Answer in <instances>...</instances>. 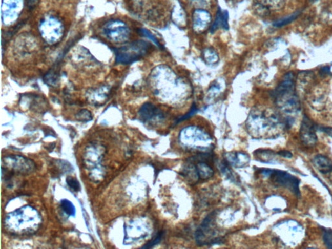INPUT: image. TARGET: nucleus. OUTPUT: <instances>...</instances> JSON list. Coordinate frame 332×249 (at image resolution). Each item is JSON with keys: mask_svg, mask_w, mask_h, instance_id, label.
Returning a JSON list of instances; mask_svg holds the SVG:
<instances>
[{"mask_svg": "<svg viewBox=\"0 0 332 249\" xmlns=\"http://www.w3.org/2000/svg\"><path fill=\"white\" fill-rule=\"evenodd\" d=\"M140 32L143 36H146V37L150 39L151 40H152L155 45H157L158 46H160L159 42L158 41L157 39L156 38L155 36L153 35L152 33H150V31L147 30L146 29H141Z\"/></svg>", "mask_w": 332, "mask_h": 249, "instance_id": "26", "label": "nucleus"}, {"mask_svg": "<svg viewBox=\"0 0 332 249\" xmlns=\"http://www.w3.org/2000/svg\"><path fill=\"white\" fill-rule=\"evenodd\" d=\"M64 26L57 18L53 16L45 17L39 24L42 37L50 45H55L64 35Z\"/></svg>", "mask_w": 332, "mask_h": 249, "instance_id": "7", "label": "nucleus"}, {"mask_svg": "<svg viewBox=\"0 0 332 249\" xmlns=\"http://www.w3.org/2000/svg\"><path fill=\"white\" fill-rule=\"evenodd\" d=\"M219 83L220 82H216L210 88L209 94L211 95V96H215V94L216 96L221 91L222 85L219 84Z\"/></svg>", "mask_w": 332, "mask_h": 249, "instance_id": "27", "label": "nucleus"}, {"mask_svg": "<svg viewBox=\"0 0 332 249\" xmlns=\"http://www.w3.org/2000/svg\"><path fill=\"white\" fill-rule=\"evenodd\" d=\"M278 154L280 156H281V157H284V158H290L292 157V153H290L289 151H280V152L278 153Z\"/></svg>", "mask_w": 332, "mask_h": 249, "instance_id": "30", "label": "nucleus"}, {"mask_svg": "<svg viewBox=\"0 0 332 249\" xmlns=\"http://www.w3.org/2000/svg\"><path fill=\"white\" fill-rule=\"evenodd\" d=\"M315 167L322 174H328L332 172V162L324 155H317L312 161Z\"/></svg>", "mask_w": 332, "mask_h": 249, "instance_id": "16", "label": "nucleus"}, {"mask_svg": "<svg viewBox=\"0 0 332 249\" xmlns=\"http://www.w3.org/2000/svg\"><path fill=\"white\" fill-rule=\"evenodd\" d=\"M41 223L39 212L33 207L26 206L7 215L4 224L11 233L23 235L35 233Z\"/></svg>", "mask_w": 332, "mask_h": 249, "instance_id": "4", "label": "nucleus"}, {"mask_svg": "<svg viewBox=\"0 0 332 249\" xmlns=\"http://www.w3.org/2000/svg\"><path fill=\"white\" fill-rule=\"evenodd\" d=\"M179 140L184 147L201 151L211 150L213 144L211 136L199 127L190 126L182 129Z\"/></svg>", "mask_w": 332, "mask_h": 249, "instance_id": "5", "label": "nucleus"}, {"mask_svg": "<svg viewBox=\"0 0 332 249\" xmlns=\"http://www.w3.org/2000/svg\"><path fill=\"white\" fill-rule=\"evenodd\" d=\"M264 177L269 178L276 185H280L290 190L297 196H300V180L295 176L284 171L264 169L261 171Z\"/></svg>", "mask_w": 332, "mask_h": 249, "instance_id": "8", "label": "nucleus"}, {"mask_svg": "<svg viewBox=\"0 0 332 249\" xmlns=\"http://www.w3.org/2000/svg\"><path fill=\"white\" fill-rule=\"evenodd\" d=\"M219 28L229 29L228 11L226 10H222L221 8H219L217 11L216 18L211 27V32L214 33Z\"/></svg>", "mask_w": 332, "mask_h": 249, "instance_id": "17", "label": "nucleus"}, {"mask_svg": "<svg viewBox=\"0 0 332 249\" xmlns=\"http://www.w3.org/2000/svg\"><path fill=\"white\" fill-rule=\"evenodd\" d=\"M294 75L289 73L278 85L275 92V100L278 109L285 116L287 126L294 123V117L300 111V102L296 93Z\"/></svg>", "mask_w": 332, "mask_h": 249, "instance_id": "3", "label": "nucleus"}, {"mask_svg": "<svg viewBox=\"0 0 332 249\" xmlns=\"http://www.w3.org/2000/svg\"><path fill=\"white\" fill-rule=\"evenodd\" d=\"M286 122L270 109L253 110L246 122V128L256 138H273L279 135L287 126Z\"/></svg>", "mask_w": 332, "mask_h": 249, "instance_id": "2", "label": "nucleus"}, {"mask_svg": "<svg viewBox=\"0 0 332 249\" xmlns=\"http://www.w3.org/2000/svg\"><path fill=\"white\" fill-rule=\"evenodd\" d=\"M205 62L207 64L214 65L219 61V56L214 49L208 48L205 49L202 53Z\"/></svg>", "mask_w": 332, "mask_h": 249, "instance_id": "20", "label": "nucleus"}, {"mask_svg": "<svg viewBox=\"0 0 332 249\" xmlns=\"http://www.w3.org/2000/svg\"><path fill=\"white\" fill-rule=\"evenodd\" d=\"M299 16V13H298V12H297V13L293 14H292V15L286 17V18H283L282 19H280V20L276 22V23H274V26L275 27H277V28H280V27L286 26L288 24L292 23L293 21H294L295 19H296Z\"/></svg>", "mask_w": 332, "mask_h": 249, "instance_id": "22", "label": "nucleus"}, {"mask_svg": "<svg viewBox=\"0 0 332 249\" xmlns=\"http://www.w3.org/2000/svg\"><path fill=\"white\" fill-rule=\"evenodd\" d=\"M256 157L261 162L270 163L277 162L276 153L272 151L258 150L255 152Z\"/></svg>", "mask_w": 332, "mask_h": 249, "instance_id": "19", "label": "nucleus"}, {"mask_svg": "<svg viewBox=\"0 0 332 249\" xmlns=\"http://www.w3.org/2000/svg\"><path fill=\"white\" fill-rule=\"evenodd\" d=\"M24 0L2 1V22L5 26L13 24L18 18L23 9Z\"/></svg>", "mask_w": 332, "mask_h": 249, "instance_id": "12", "label": "nucleus"}, {"mask_svg": "<svg viewBox=\"0 0 332 249\" xmlns=\"http://www.w3.org/2000/svg\"><path fill=\"white\" fill-rule=\"evenodd\" d=\"M195 2V4L198 5L200 6H205V5L209 4V0H192Z\"/></svg>", "mask_w": 332, "mask_h": 249, "instance_id": "31", "label": "nucleus"}, {"mask_svg": "<svg viewBox=\"0 0 332 249\" xmlns=\"http://www.w3.org/2000/svg\"><path fill=\"white\" fill-rule=\"evenodd\" d=\"M312 1H316V0H312Z\"/></svg>", "mask_w": 332, "mask_h": 249, "instance_id": "32", "label": "nucleus"}, {"mask_svg": "<svg viewBox=\"0 0 332 249\" xmlns=\"http://www.w3.org/2000/svg\"><path fill=\"white\" fill-rule=\"evenodd\" d=\"M199 180H207L212 177L214 175V170L211 165L208 164L203 161H199L194 165Z\"/></svg>", "mask_w": 332, "mask_h": 249, "instance_id": "18", "label": "nucleus"}, {"mask_svg": "<svg viewBox=\"0 0 332 249\" xmlns=\"http://www.w3.org/2000/svg\"><path fill=\"white\" fill-rule=\"evenodd\" d=\"M77 120L84 122L92 120V114L90 113V111H87L86 109L82 110V111H80L79 113L77 114Z\"/></svg>", "mask_w": 332, "mask_h": 249, "instance_id": "24", "label": "nucleus"}, {"mask_svg": "<svg viewBox=\"0 0 332 249\" xmlns=\"http://www.w3.org/2000/svg\"><path fill=\"white\" fill-rule=\"evenodd\" d=\"M27 6L29 9H33L38 4V0H26Z\"/></svg>", "mask_w": 332, "mask_h": 249, "instance_id": "29", "label": "nucleus"}, {"mask_svg": "<svg viewBox=\"0 0 332 249\" xmlns=\"http://www.w3.org/2000/svg\"><path fill=\"white\" fill-rule=\"evenodd\" d=\"M60 206L61 208H62L63 211L68 215V216L73 217L75 216L76 210H75L74 205L73 204L72 202L70 201L69 200L63 199L60 202Z\"/></svg>", "mask_w": 332, "mask_h": 249, "instance_id": "21", "label": "nucleus"}, {"mask_svg": "<svg viewBox=\"0 0 332 249\" xmlns=\"http://www.w3.org/2000/svg\"><path fill=\"white\" fill-rule=\"evenodd\" d=\"M67 182L71 189L75 192H79L80 190V185L79 181L74 177H68L67 179Z\"/></svg>", "mask_w": 332, "mask_h": 249, "instance_id": "25", "label": "nucleus"}, {"mask_svg": "<svg viewBox=\"0 0 332 249\" xmlns=\"http://www.w3.org/2000/svg\"><path fill=\"white\" fill-rule=\"evenodd\" d=\"M162 233H159L158 234L157 237L152 241H151L150 242H149L147 245L143 246V248H152L153 246L157 245L161 241L162 239Z\"/></svg>", "mask_w": 332, "mask_h": 249, "instance_id": "28", "label": "nucleus"}, {"mask_svg": "<svg viewBox=\"0 0 332 249\" xmlns=\"http://www.w3.org/2000/svg\"><path fill=\"white\" fill-rule=\"evenodd\" d=\"M323 240L327 247L332 248V229H323Z\"/></svg>", "mask_w": 332, "mask_h": 249, "instance_id": "23", "label": "nucleus"}, {"mask_svg": "<svg viewBox=\"0 0 332 249\" xmlns=\"http://www.w3.org/2000/svg\"><path fill=\"white\" fill-rule=\"evenodd\" d=\"M193 29L197 33H202L209 28L211 15L206 10L196 9L193 14Z\"/></svg>", "mask_w": 332, "mask_h": 249, "instance_id": "14", "label": "nucleus"}, {"mask_svg": "<svg viewBox=\"0 0 332 249\" xmlns=\"http://www.w3.org/2000/svg\"><path fill=\"white\" fill-rule=\"evenodd\" d=\"M151 45L144 40L132 42L122 47L116 48V62L118 64L129 65L142 58L148 53Z\"/></svg>", "mask_w": 332, "mask_h": 249, "instance_id": "6", "label": "nucleus"}, {"mask_svg": "<svg viewBox=\"0 0 332 249\" xmlns=\"http://www.w3.org/2000/svg\"><path fill=\"white\" fill-rule=\"evenodd\" d=\"M102 31L103 35L112 43H126L130 37V29L120 19H111L107 22L102 27Z\"/></svg>", "mask_w": 332, "mask_h": 249, "instance_id": "9", "label": "nucleus"}, {"mask_svg": "<svg viewBox=\"0 0 332 249\" xmlns=\"http://www.w3.org/2000/svg\"><path fill=\"white\" fill-rule=\"evenodd\" d=\"M300 136L302 142L309 147L316 145L318 140L314 124L311 119L306 116H304L302 120Z\"/></svg>", "mask_w": 332, "mask_h": 249, "instance_id": "13", "label": "nucleus"}, {"mask_svg": "<svg viewBox=\"0 0 332 249\" xmlns=\"http://www.w3.org/2000/svg\"><path fill=\"white\" fill-rule=\"evenodd\" d=\"M149 82L154 94L163 101L180 102L190 94V85L180 77L172 68L160 65L151 72Z\"/></svg>", "mask_w": 332, "mask_h": 249, "instance_id": "1", "label": "nucleus"}, {"mask_svg": "<svg viewBox=\"0 0 332 249\" xmlns=\"http://www.w3.org/2000/svg\"><path fill=\"white\" fill-rule=\"evenodd\" d=\"M3 167L19 174L27 175L35 169V163L23 156L10 155L2 160Z\"/></svg>", "mask_w": 332, "mask_h": 249, "instance_id": "10", "label": "nucleus"}, {"mask_svg": "<svg viewBox=\"0 0 332 249\" xmlns=\"http://www.w3.org/2000/svg\"><path fill=\"white\" fill-rule=\"evenodd\" d=\"M225 160L229 165L234 167H244L249 163L248 155L242 152H232L226 154Z\"/></svg>", "mask_w": 332, "mask_h": 249, "instance_id": "15", "label": "nucleus"}, {"mask_svg": "<svg viewBox=\"0 0 332 249\" xmlns=\"http://www.w3.org/2000/svg\"><path fill=\"white\" fill-rule=\"evenodd\" d=\"M138 115L143 123L151 126H159L165 120L163 111L151 102L143 105L139 111Z\"/></svg>", "mask_w": 332, "mask_h": 249, "instance_id": "11", "label": "nucleus"}]
</instances>
